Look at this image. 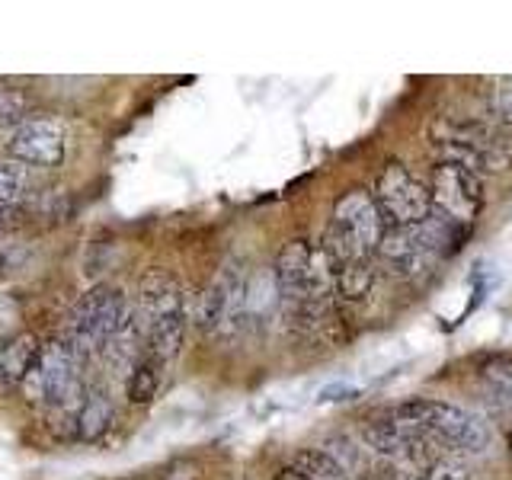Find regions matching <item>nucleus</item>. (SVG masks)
Listing matches in <instances>:
<instances>
[{"label": "nucleus", "mask_w": 512, "mask_h": 480, "mask_svg": "<svg viewBox=\"0 0 512 480\" xmlns=\"http://www.w3.org/2000/svg\"><path fill=\"white\" fill-rule=\"evenodd\" d=\"M42 352V340L32 333H16L0 346V388H20L26 384L32 365Z\"/></svg>", "instance_id": "f8f14e48"}, {"label": "nucleus", "mask_w": 512, "mask_h": 480, "mask_svg": "<svg viewBox=\"0 0 512 480\" xmlns=\"http://www.w3.org/2000/svg\"><path fill=\"white\" fill-rule=\"evenodd\" d=\"M426 480H474V477H471V471L464 468L461 461H455V458H436V461H432L429 474H426Z\"/></svg>", "instance_id": "4be33fe9"}, {"label": "nucleus", "mask_w": 512, "mask_h": 480, "mask_svg": "<svg viewBox=\"0 0 512 480\" xmlns=\"http://www.w3.org/2000/svg\"><path fill=\"white\" fill-rule=\"evenodd\" d=\"M48 420L55 423V429H64L71 439L80 442H96L100 436L112 429V420H116V410H112V400L103 391L87 388L77 400H71L68 407L52 410Z\"/></svg>", "instance_id": "1a4fd4ad"}, {"label": "nucleus", "mask_w": 512, "mask_h": 480, "mask_svg": "<svg viewBox=\"0 0 512 480\" xmlns=\"http://www.w3.org/2000/svg\"><path fill=\"white\" fill-rule=\"evenodd\" d=\"M84 356L74 340H48L42 343V352L32 372L23 384L26 397L42 410H61L68 407L71 400H77L87 391L84 384Z\"/></svg>", "instance_id": "f03ea898"}, {"label": "nucleus", "mask_w": 512, "mask_h": 480, "mask_svg": "<svg viewBox=\"0 0 512 480\" xmlns=\"http://www.w3.org/2000/svg\"><path fill=\"white\" fill-rule=\"evenodd\" d=\"M26 96L20 90H10V87H0V128H20L26 119Z\"/></svg>", "instance_id": "6ab92c4d"}, {"label": "nucleus", "mask_w": 512, "mask_h": 480, "mask_svg": "<svg viewBox=\"0 0 512 480\" xmlns=\"http://www.w3.org/2000/svg\"><path fill=\"white\" fill-rule=\"evenodd\" d=\"M372 285H375V263L372 256H365V260H356L343 266L336 272V295L346 298V301H362L372 295Z\"/></svg>", "instance_id": "4468645a"}, {"label": "nucleus", "mask_w": 512, "mask_h": 480, "mask_svg": "<svg viewBox=\"0 0 512 480\" xmlns=\"http://www.w3.org/2000/svg\"><path fill=\"white\" fill-rule=\"evenodd\" d=\"M16 224H20V215L13 212V208H0V234H7L13 231Z\"/></svg>", "instance_id": "b1692460"}, {"label": "nucleus", "mask_w": 512, "mask_h": 480, "mask_svg": "<svg viewBox=\"0 0 512 480\" xmlns=\"http://www.w3.org/2000/svg\"><path fill=\"white\" fill-rule=\"evenodd\" d=\"M276 301H282L276 272H269V276H253V279H247V317H263Z\"/></svg>", "instance_id": "f3484780"}, {"label": "nucleus", "mask_w": 512, "mask_h": 480, "mask_svg": "<svg viewBox=\"0 0 512 480\" xmlns=\"http://www.w3.org/2000/svg\"><path fill=\"white\" fill-rule=\"evenodd\" d=\"M292 468L308 480H346V468L324 448H301L292 458Z\"/></svg>", "instance_id": "2eb2a0df"}, {"label": "nucleus", "mask_w": 512, "mask_h": 480, "mask_svg": "<svg viewBox=\"0 0 512 480\" xmlns=\"http://www.w3.org/2000/svg\"><path fill=\"white\" fill-rule=\"evenodd\" d=\"M490 112L493 119L512 128V77H496L490 90Z\"/></svg>", "instance_id": "412c9836"}, {"label": "nucleus", "mask_w": 512, "mask_h": 480, "mask_svg": "<svg viewBox=\"0 0 512 480\" xmlns=\"http://www.w3.org/2000/svg\"><path fill=\"white\" fill-rule=\"evenodd\" d=\"M394 420L471 455L484 452L490 442V429L480 416L455 404H442V400H407L394 410Z\"/></svg>", "instance_id": "7ed1b4c3"}, {"label": "nucleus", "mask_w": 512, "mask_h": 480, "mask_svg": "<svg viewBox=\"0 0 512 480\" xmlns=\"http://www.w3.org/2000/svg\"><path fill=\"white\" fill-rule=\"evenodd\" d=\"M372 196L388 228H410L432 212V192L404 164H384Z\"/></svg>", "instance_id": "39448f33"}, {"label": "nucleus", "mask_w": 512, "mask_h": 480, "mask_svg": "<svg viewBox=\"0 0 512 480\" xmlns=\"http://www.w3.org/2000/svg\"><path fill=\"white\" fill-rule=\"evenodd\" d=\"M192 320L202 333H221L247 320V279L234 266H224L221 276L205 288L196 301Z\"/></svg>", "instance_id": "423d86ee"}, {"label": "nucleus", "mask_w": 512, "mask_h": 480, "mask_svg": "<svg viewBox=\"0 0 512 480\" xmlns=\"http://www.w3.org/2000/svg\"><path fill=\"white\" fill-rule=\"evenodd\" d=\"M359 391L352 388V384H330V388L320 391V400H349V397H356Z\"/></svg>", "instance_id": "5701e85b"}, {"label": "nucleus", "mask_w": 512, "mask_h": 480, "mask_svg": "<svg viewBox=\"0 0 512 480\" xmlns=\"http://www.w3.org/2000/svg\"><path fill=\"white\" fill-rule=\"evenodd\" d=\"M29 192V176L20 167L0 164V208H13Z\"/></svg>", "instance_id": "a211bd4d"}, {"label": "nucleus", "mask_w": 512, "mask_h": 480, "mask_svg": "<svg viewBox=\"0 0 512 480\" xmlns=\"http://www.w3.org/2000/svg\"><path fill=\"white\" fill-rule=\"evenodd\" d=\"M509 167H512V135H493L477 151L471 164V170H484V173H503Z\"/></svg>", "instance_id": "dca6fc26"}, {"label": "nucleus", "mask_w": 512, "mask_h": 480, "mask_svg": "<svg viewBox=\"0 0 512 480\" xmlns=\"http://www.w3.org/2000/svg\"><path fill=\"white\" fill-rule=\"evenodd\" d=\"M160 384H164V362L157 356H144L132 365V372H128V381H125V394L132 404H151L157 397Z\"/></svg>", "instance_id": "ddd939ff"}, {"label": "nucleus", "mask_w": 512, "mask_h": 480, "mask_svg": "<svg viewBox=\"0 0 512 480\" xmlns=\"http://www.w3.org/2000/svg\"><path fill=\"white\" fill-rule=\"evenodd\" d=\"M484 205V189H480L477 173L461 164H442L432 176V208H439L458 224H468L477 218Z\"/></svg>", "instance_id": "0eeeda50"}, {"label": "nucleus", "mask_w": 512, "mask_h": 480, "mask_svg": "<svg viewBox=\"0 0 512 480\" xmlns=\"http://www.w3.org/2000/svg\"><path fill=\"white\" fill-rule=\"evenodd\" d=\"M311 256L314 250L304 244V240H292L279 250L276 260V282H279V295L288 308H298L304 298V285H308V272H311Z\"/></svg>", "instance_id": "9b49d317"}, {"label": "nucleus", "mask_w": 512, "mask_h": 480, "mask_svg": "<svg viewBox=\"0 0 512 480\" xmlns=\"http://www.w3.org/2000/svg\"><path fill=\"white\" fill-rule=\"evenodd\" d=\"M330 224H336V228H340L365 256L378 253L384 234H388V224H384V215L378 212L375 196L365 189L346 192V196L336 202Z\"/></svg>", "instance_id": "6e6552de"}, {"label": "nucleus", "mask_w": 512, "mask_h": 480, "mask_svg": "<svg viewBox=\"0 0 512 480\" xmlns=\"http://www.w3.org/2000/svg\"><path fill=\"white\" fill-rule=\"evenodd\" d=\"M276 480H308V477L298 474L295 468H285V471H279V474H276Z\"/></svg>", "instance_id": "393cba45"}, {"label": "nucleus", "mask_w": 512, "mask_h": 480, "mask_svg": "<svg viewBox=\"0 0 512 480\" xmlns=\"http://www.w3.org/2000/svg\"><path fill=\"white\" fill-rule=\"evenodd\" d=\"M506 448H509V458H512V426H509V432H506Z\"/></svg>", "instance_id": "a878e982"}, {"label": "nucleus", "mask_w": 512, "mask_h": 480, "mask_svg": "<svg viewBox=\"0 0 512 480\" xmlns=\"http://www.w3.org/2000/svg\"><path fill=\"white\" fill-rule=\"evenodd\" d=\"M138 308L148 352L160 362L173 359L186 336V301L183 288L164 269H151L138 285Z\"/></svg>", "instance_id": "f257e3e1"}, {"label": "nucleus", "mask_w": 512, "mask_h": 480, "mask_svg": "<svg viewBox=\"0 0 512 480\" xmlns=\"http://www.w3.org/2000/svg\"><path fill=\"white\" fill-rule=\"evenodd\" d=\"M7 151L26 167H58L64 160V132L55 122L29 119L10 135Z\"/></svg>", "instance_id": "9d476101"}, {"label": "nucleus", "mask_w": 512, "mask_h": 480, "mask_svg": "<svg viewBox=\"0 0 512 480\" xmlns=\"http://www.w3.org/2000/svg\"><path fill=\"white\" fill-rule=\"evenodd\" d=\"M480 378H484L493 391L512 394V356H493L480 365Z\"/></svg>", "instance_id": "aec40b11"}, {"label": "nucleus", "mask_w": 512, "mask_h": 480, "mask_svg": "<svg viewBox=\"0 0 512 480\" xmlns=\"http://www.w3.org/2000/svg\"><path fill=\"white\" fill-rule=\"evenodd\" d=\"M74 343L80 349H103L119 336L135 330V314L128 298L112 285H96L77 301L71 314Z\"/></svg>", "instance_id": "20e7f679"}]
</instances>
